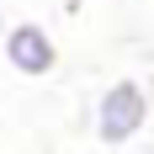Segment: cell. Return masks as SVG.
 I'll use <instances>...</instances> for the list:
<instances>
[{
    "label": "cell",
    "mask_w": 154,
    "mask_h": 154,
    "mask_svg": "<svg viewBox=\"0 0 154 154\" xmlns=\"http://www.w3.org/2000/svg\"><path fill=\"white\" fill-rule=\"evenodd\" d=\"M149 117H154L149 85L133 80V75H122V80H112L106 91L96 96V106H91V133H96V143H106V149H128V143L143 138Z\"/></svg>",
    "instance_id": "obj_1"
},
{
    "label": "cell",
    "mask_w": 154,
    "mask_h": 154,
    "mask_svg": "<svg viewBox=\"0 0 154 154\" xmlns=\"http://www.w3.org/2000/svg\"><path fill=\"white\" fill-rule=\"evenodd\" d=\"M0 53L21 80H43L59 69V43H53V32L43 21H11L0 32Z\"/></svg>",
    "instance_id": "obj_2"
}]
</instances>
